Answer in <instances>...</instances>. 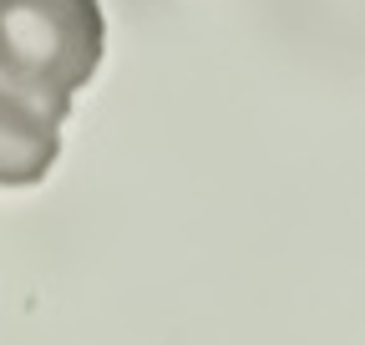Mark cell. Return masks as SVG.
<instances>
[{
  "instance_id": "cell-2",
  "label": "cell",
  "mask_w": 365,
  "mask_h": 345,
  "mask_svg": "<svg viewBox=\"0 0 365 345\" xmlns=\"http://www.w3.org/2000/svg\"><path fill=\"white\" fill-rule=\"evenodd\" d=\"M61 158V127L0 92V188H31Z\"/></svg>"
},
{
  "instance_id": "cell-1",
  "label": "cell",
  "mask_w": 365,
  "mask_h": 345,
  "mask_svg": "<svg viewBox=\"0 0 365 345\" xmlns=\"http://www.w3.org/2000/svg\"><path fill=\"white\" fill-rule=\"evenodd\" d=\"M102 51L107 21L97 0H0V92L36 117L61 127Z\"/></svg>"
}]
</instances>
